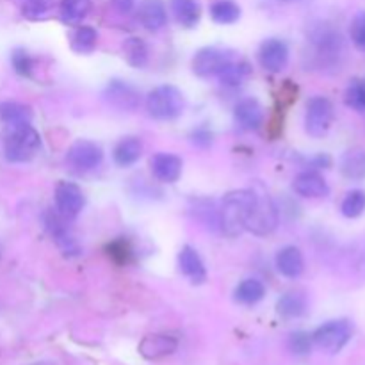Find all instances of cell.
<instances>
[{
	"mask_svg": "<svg viewBox=\"0 0 365 365\" xmlns=\"http://www.w3.org/2000/svg\"><path fill=\"white\" fill-rule=\"evenodd\" d=\"M255 205L253 189H237L228 192L220 207V230L227 237H239L246 230V221Z\"/></svg>",
	"mask_w": 365,
	"mask_h": 365,
	"instance_id": "obj_1",
	"label": "cell"
},
{
	"mask_svg": "<svg viewBox=\"0 0 365 365\" xmlns=\"http://www.w3.org/2000/svg\"><path fill=\"white\" fill-rule=\"evenodd\" d=\"M310 45L314 50V59L323 70H337L344 59V38L341 31L330 24H317L310 31Z\"/></svg>",
	"mask_w": 365,
	"mask_h": 365,
	"instance_id": "obj_2",
	"label": "cell"
},
{
	"mask_svg": "<svg viewBox=\"0 0 365 365\" xmlns=\"http://www.w3.org/2000/svg\"><path fill=\"white\" fill-rule=\"evenodd\" d=\"M41 148V135L31 123L7 127L4 139V155L9 163H29Z\"/></svg>",
	"mask_w": 365,
	"mask_h": 365,
	"instance_id": "obj_3",
	"label": "cell"
},
{
	"mask_svg": "<svg viewBox=\"0 0 365 365\" xmlns=\"http://www.w3.org/2000/svg\"><path fill=\"white\" fill-rule=\"evenodd\" d=\"M184 95L175 86H159L146 96V110L152 118L160 121H170L184 113Z\"/></svg>",
	"mask_w": 365,
	"mask_h": 365,
	"instance_id": "obj_4",
	"label": "cell"
},
{
	"mask_svg": "<svg viewBox=\"0 0 365 365\" xmlns=\"http://www.w3.org/2000/svg\"><path fill=\"white\" fill-rule=\"evenodd\" d=\"M355 334V327L349 319H334L321 324L312 334L314 346L328 355H337L348 346Z\"/></svg>",
	"mask_w": 365,
	"mask_h": 365,
	"instance_id": "obj_5",
	"label": "cell"
},
{
	"mask_svg": "<svg viewBox=\"0 0 365 365\" xmlns=\"http://www.w3.org/2000/svg\"><path fill=\"white\" fill-rule=\"evenodd\" d=\"M253 192H255V205L246 221V230L255 235H269L278 225L277 205L271 200L269 192L262 187V184H257Z\"/></svg>",
	"mask_w": 365,
	"mask_h": 365,
	"instance_id": "obj_6",
	"label": "cell"
},
{
	"mask_svg": "<svg viewBox=\"0 0 365 365\" xmlns=\"http://www.w3.org/2000/svg\"><path fill=\"white\" fill-rule=\"evenodd\" d=\"M335 120L334 103L327 96H314L307 103L305 130L312 138H324Z\"/></svg>",
	"mask_w": 365,
	"mask_h": 365,
	"instance_id": "obj_7",
	"label": "cell"
},
{
	"mask_svg": "<svg viewBox=\"0 0 365 365\" xmlns=\"http://www.w3.org/2000/svg\"><path fill=\"white\" fill-rule=\"evenodd\" d=\"M68 221L70 220L61 216L57 210L48 209L43 214V223H45V228L48 230L50 237L53 239L57 248L66 257H77L81 253V246H78L77 239L71 234L70 227H68Z\"/></svg>",
	"mask_w": 365,
	"mask_h": 365,
	"instance_id": "obj_8",
	"label": "cell"
},
{
	"mask_svg": "<svg viewBox=\"0 0 365 365\" xmlns=\"http://www.w3.org/2000/svg\"><path fill=\"white\" fill-rule=\"evenodd\" d=\"M232 61H234V56L228 50L217 48V46H207V48L196 52V56L192 57L191 68L195 75L207 78L220 75Z\"/></svg>",
	"mask_w": 365,
	"mask_h": 365,
	"instance_id": "obj_9",
	"label": "cell"
},
{
	"mask_svg": "<svg viewBox=\"0 0 365 365\" xmlns=\"http://www.w3.org/2000/svg\"><path fill=\"white\" fill-rule=\"evenodd\" d=\"M103 100L120 113H134L141 102V95L132 84L114 78L103 89Z\"/></svg>",
	"mask_w": 365,
	"mask_h": 365,
	"instance_id": "obj_10",
	"label": "cell"
},
{
	"mask_svg": "<svg viewBox=\"0 0 365 365\" xmlns=\"http://www.w3.org/2000/svg\"><path fill=\"white\" fill-rule=\"evenodd\" d=\"M86 205L82 189L73 182L61 180L56 185V210L66 220H75Z\"/></svg>",
	"mask_w": 365,
	"mask_h": 365,
	"instance_id": "obj_11",
	"label": "cell"
},
{
	"mask_svg": "<svg viewBox=\"0 0 365 365\" xmlns=\"http://www.w3.org/2000/svg\"><path fill=\"white\" fill-rule=\"evenodd\" d=\"M103 160V150L96 143L88 139H78L68 150V163L78 171H91L98 168Z\"/></svg>",
	"mask_w": 365,
	"mask_h": 365,
	"instance_id": "obj_12",
	"label": "cell"
},
{
	"mask_svg": "<svg viewBox=\"0 0 365 365\" xmlns=\"http://www.w3.org/2000/svg\"><path fill=\"white\" fill-rule=\"evenodd\" d=\"M260 66L271 73H280L289 63V46L287 43L278 38H269L262 41L259 48Z\"/></svg>",
	"mask_w": 365,
	"mask_h": 365,
	"instance_id": "obj_13",
	"label": "cell"
},
{
	"mask_svg": "<svg viewBox=\"0 0 365 365\" xmlns=\"http://www.w3.org/2000/svg\"><path fill=\"white\" fill-rule=\"evenodd\" d=\"M178 341L171 335L152 334L139 342V353L146 360H159L177 351Z\"/></svg>",
	"mask_w": 365,
	"mask_h": 365,
	"instance_id": "obj_14",
	"label": "cell"
},
{
	"mask_svg": "<svg viewBox=\"0 0 365 365\" xmlns=\"http://www.w3.org/2000/svg\"><path fill=\"white\" fill-rule=\"evenodd\" d=\"M150 166L153 177L164 184H175L182 175V159L175 153H155L150 160Z\"/></svg>",
	"mask_w": 365,
	"mask_h": 365,
	"instance_id": "obj_15",
	"label": "cell"
},
{
	"mask_svg": "<svg viewBox=\"0 0 365 365\" xmlns=\"http://www.w3.org/2000/svg\"><path fill=\"white\" fill-rule=\"evenodd\" d=\"M292 189H294L296 195L303 196V198H324L330 192V187H328L323 175L314 170L296 175Z\"/></svg>",
	"mask_w": 365,
	"mask_h": 365,
	"instance_id": "obj_16",
	"label": "cell"
},
{
	"mask_svg": "<svg viewBox=\"0 0 365 365\" xmlns=\"http://www.w3.org/2000/svg\"><path fill=\"white\" fill-rule=\"evenodd\" d=\"M234 114L245 130H259L264 123V107L257 98H242L235 106Z\"/></svg>",
	"mask_w": 365,
	"mask_h": 365,
	"instance_id": "obj_17",
	"label": "cell"
},
{
	"mask_svg": "<svg viewBox=\"0 0 365 365\" xmlns=\"http://www.w3.org/2000/svg\"><path fill=\"white\" fill-rule=\"evenodd\" d=\"M178 267L192 284H203L207 280V269L202 257L192 246H184L178 253Z\"/></svg>",
	"mask_w": 365,
	"mask_h": 365,
	"instance_id": "obj_18",
	"label": "cell"
},
{
	"mask_svg": "<svg viewBox=\"0 0 365 365\" xmlns=\"http://www.w3.org/2000/svg\"><path fill=\"white\" fill-rule=\"evenodd\" d=\"M277 269L284 274L285 278L296 280L305 271V259H303L302 250L296 246H285L277 253Z\"/></svg>",
	"mask_w": 365,
	"mask_h": 365,
	"instance_id": "obj_19",
	"label": "cell"
},
{
	"mask_svg": "<svg viewBox=\"0 0 365 365\" xmlns=\"http://www.w3.org/2000/svg\"><path fill=\"white\" fill-rule=\"evenodd\" d=\"M339 170H341L342 177L348 180H365V148L353 146V148L346 150L339 160Z\"/></svg>",
	"mask_w": 365,
	"mask_h": 365,
	"instance_id": "obj_20",
	"label": "cell"
},
{
	"mask_svg": "<svg viewBox=\"0 0 365 365\" xmlns=\"http://www.w3.org/2000/svg\"><path fill=\"white\" fill-rule=\"evenodd\" d=\"M138 18L141 25L148 31H160L166 25L168 14L163 0H143L139 4Z\"/></svg>",
	"mask_w": 365,
	"mask_h": 365,
	"instance_id": "obj_21",
	"label": "cell"
},
{
	"mask_svg": "<svg viewBox=\"0 0 365 365\" xmlns=\"http://www.w3.org/2000/svg\"><path fill=\"white\" fill-rule=\"evenodd\" d=\"M143 155V143L139 138H123L116 143L113 150V159L118 166L121 168H128L134 166Z\"/></svg>",
	"mask_w": 365,
	"mask_h": 365,
	"instance_id": "obj_22",
	"label": "cell"
},
{
	"mask_svg": "<svg viewBox=\"0 0 365 365\" xmlns=\"http://www.w3.org/2000/svg\"><path fill=\"white\" fill-rule=\"evenodd\" d=\"M277 310L282 317L285 319H298V317L305 316L307 310H309V302H307V296L302 292L289 291L278 299Z\"/></svg>",
	"mask_w": 365,
	"mask_h": 365,
	"instance_id": "obj_23",
	"label": "cell"
},
{
	"mask_svg": "<svg viewBox=\"0 0 365 365\" xmlns=\"http://www.w3.org/2000/svg\"><path fill=\"white\" fill-rule=\"evenodd\" d=\"M171 11L175 20L185 29L196 27L202 18V6L198 0H171Z\"/></svg>",
	"mask_w": 365,
	"mask_h": 365,
	"instance_id": "obj_24",
	"label": "cell"
},
{
	"mask_svg": "<svg viewBox=\"0 0 365 365\" xmlns=\"http://www.w3.org/2000/svg\"><path fill=\"white\" fill-rule=\"evenodd\" d=\"M234 296L235 302L242 303V305H255V303L262 302L266 296V285L257 278H246L235 287Z\"/></svg>",
	"mask_w": 365,
	"mask_h": 365,
	"instance_id": "obj_25",
	"label": "cell"
},
{
	"mask_svg": "<svg viewBox=\"0 0 365 365\" xmlns=\"http://www.w3.org/2000/svg\"><path fill=\"white\" fill-rule=\"evenodd\" d=\"M91 11L89 0H61L59 16L64 24L78 25Z\"/></svg>",
	"mask_w": 365,
	"mask_h": 365,
	"instance_id": "obj_26",
	"label": "cell"
},
{
	"mask_svg": "<svg viewBox=\"0 0 365 365\" xmlns=\"http://www.w3.org/2000/svg\"><path fill=\"white\" fill-rule=\"evenodd\" d=\"M210 16L216 24L232 25L241 18V7L234 0H214L210 4Z\"/></svg>",
	"mask_w": 365,
	"mask_h": 365,
	"instance_id": "obj_27",
	"label": "cell"
},
{
	"mask_svg": "<svg viewBox=\"0 0 365 365\" xmlns=\"http://www.w3.org/2000/svg\"><path fill=\"white\" fill-rule=\"evenodd\" d=\"M32 110L31 107L18 102H4L0 103V121L11 127V125L31 123Z\"/></svg>",
	"mask_w": 365,
	"mask_h": 365,
	"instance_id": "obj_28",
	"label": "cell"
},
{
	"mask_svg": "<svg viewBox=\"0 0 365 365\" xmlns=\"http://www.w3.org/2000/svg\"><path fill=\"white\" fill-rule=\"evenodd\" d=\"M123 53L127 63L134 68H143L148 63V46L141 38H135V36L125 39Z\"/></svg>",
	"mask_w": 365,
	"mask_h": 365,
	"instance_id": "obj_29",
	"label": "cell"
},
{
	"mask_svg": "<svg viewBox=\"0 0 365 365\" xmlns=\"http://www.w3.org/2000/svg\"><path fill=\"white\" fill-rule=\"evenodd\" d=\"M96 41H98V34L93 27L88 25H81L73 31L70 38L71 50L77 53H91L96 48Z\"/></svg>",
	"mask_w": 365,
	"mask_h": 365,
	"instance_id": "obj_30",
	"label": "cell"
},
{
	"mask_svg": "<svg viewBox=\"0 0 365 365\" xmlns=\"http://www.w3.org/2000/svg\"><path fill=\"white\" fill-rule=\"evenodd\" d=\"M192 212L196 214L200 221H202L205 227H209L210 230H220V209L216 207V203L212 200L200 198L192 202Z\"/></svg>",
	"mask_w": 365,
	"mask_h": 365,
	"instance_id": "obj_31",
	"label": "cell"
},
{
	"mask_svg": "<svg viewBox=\"0 0 365 365\" xmlns=\"http://www.w3.org/2000/svg\"><path fill=\"white\" fill-rule=\"evenodd\" d=\"M250 73H252V68H250L248 63H245V61H239V63L232 61L217 77H220L221 84L223 86H228V88H239V86L250 77Z\"/></svg>",
	"mask_w": 365,
	"mask_h": 365,
	"instance_id": "obj_32",
	"label": "cell"
},
{
	"mask_svg": "<svg viewBox=\"0 0 365 365\" xmlns=\"http://www.w3.org/2000/svg\"><path fill=\"white\" fill-rule=\"evenodd\" d=\"M342 216L348 220H356L365 212V191L362 189H353L344 196L341 203Z\"/></svg>",
	"mask_w": 365,
	"mask_h": 365,
	"instance_id": "obj_33",
	"label": "cell"
},
{
	"mask_svg": "<svg viewBox=\"0 0 365 365\" xmlns=\"http://www.w3.org/2000/svg\"><path fill=\"white\" fill-rule=\"evenodd\" d=\"M346 106L356 113H365V82L351 81L344 93Z\"/></svg>",
	"mask_w": 365,
	"mask_h": 365,
	"instance_id": "obj_34",
	"label": "cell"
},
{
	"mask_svg": "<svg viewBox=\"0 0 365 365\" xmlns=\"http://www.w3.org/2000/svg\"><path fill=\"white\" fill-rule=\"evenodd\" d=\"M107 255H109L114 262L120 264V266H127V264L132 262L134 252H132L130 245H128L125 239H116V241H113L107 246Z\"/></svg>",
	"mask_w": 365,
	"mask_h": 365,
	"instance_id": "obj_35",
	"label": "cell"
},
{
	"mask_svg": "<svg viewBox=\"0 0 365 365\" xmlns=\"http://www.w3.org/2000/svg\"><path fill=\"white\" fill-rule=\"evenodd\" d=\"M312 348H314L312 335L307 334V331L303 330L294 331V334H291V337H289V349H291L294 355L305 356L312 351Z\"/></svg>",
	"mask_w": 365,
	"mask_h": 365,
	"instance_id": "obj_36",
	"label": "cell"
},
{
	"mask_svg": "<svg viewBox=\"0 0 365 365\" xmlns=\"http://www.w3.org/2000/svg\"><path fill=\"white\" fill-rule=\"evenodd\" d=\"M349 36H351V41L360 52H365V11L355 14L351 21V27H349Z\"/></svg>",
	"mask_w": 365,
	"mask_h": 365,
	"instance_id": "obj_37",
	"label": "cell"
},
{
	"mask_svg": "<svg viewBox=\"0 0 365 365\" xmlns=\"http://www.w3.org/2000/svg\"><path fill=\"white\" fill-rule=\"evenodd\" d=\"M11 63H13L16 73L24 75V77H32V71H34V59H32L25 50H14L13 56H11Z\"/></svg>",
	"mask_w": 365,
	"mask_h": 365,
	"instance_id": "obj_38",
	"label": "cell"
},
{
	"mask_svg": "<svg viewBox=\"0 0 365 365\" xmlns=\"http://www.w3.org/2000/svg\"><path fill=\"white\" fill-rule=\"evenodd\" d=\"M351 260L353 271H355L362 280H365V237H362L356 242L355 250H353L351 253Z\"/></svg>",
	"mask_w": 365,
	"mask_h": 365,
	"instance_id": "obj_39",
	"label": "cell"
},
{
	"mask_svg": "<svg viewBox=\"0 0 365 365\" xmlns=\"http://www.w3.org/2000/svg\"><path fill=\"white\" fill-rule=\"evenodd\" d=\"M48 9V0H25L24 14L29 18H39Z\"/></svg>",
	"mask_w": 365,
	"mask_h": 365,
	"instance_id": "obj_40",
	"label": "cell"
},
{
	"mask_svg": "<svg viewBox=\"0 0 365 365\" xmlns=\"http://www.w3.org/2000/svg\"><path fill=\"white\" fill-rule=\"evenodd\" d=\"M191 139L196 146H200V148H207V146H210V143H212V134H210V130L207 127H200L192 132Z\"/></svg>",
	"mask_w": 365,
	"mask_h": 365,
	"instance_id": "obj_41",
	"label": "cell"
},
{
	"mask_svg": "<svg viewBox=\"0 0 365 365\" xmlns=\"http://www.w3.org/2000/svg\"><path fill=\"white\" fill-rule=\"evenodd\" d=\"M113 6L120 13H130L134 9V0H113Z\"/></svg>",
	"mask_w": 365,
	"mask_h": 365,
	"instance_id": "obj_42",
	"label": "cell"
},
{
	"mask_svg": "<svg viewBox=\"0 0 365 365\" xmlns=\"http://www.w3.org/2000/svg\"><path fill=\"white\" fill-rule=\"evenodd\" d=\"M331 164V159L328 155H319L314 159V166L316 168H328Z\"/></svg>",
	"mask_w": 365,
	"mask_h": 365,
	"instance_id": "obj_43",
	"label": "cell"
},
{
	"mask_svg": "<svg viewBox=\"0 0 365 365\" xmlns=\"http://www.w3.org/2000/svg\"><path fill=\"white\" fill-rule=\"evenodd\" d=\"M280 4H296V2H305V0H277Z\"/></svg>",
	"mask_w": 365,
	"mask_h": 365,
	"instance_id": "obj_44",
	"label": "cell"
},
{
	"mask_svg": "<svg viewBox=\"0 0 365 365\" xmlns=\"http://www.w3.org/2000/svg\"><path fill=\"white\" fill-rule=\"evenodd\" d=\"M32 365H53V364H50V362H38V364H32Z\"/></svg>",
	"mask_w": 365,
	"mask_h": 365,
	"instance_id": "obj_45",
	"label": "cell"
}]
</instances>
